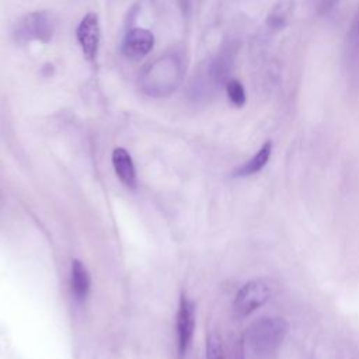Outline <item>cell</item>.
I'll use <instances>...</instances> for the list:
<instances>
[{
    "instance_id": "cell-2",
    "label": "cell",
    "mask_w": 359,
    "mask_h": 359,
    "mask_svg": "<svg viewBox=\"0 0 359 359\" xmlns=\"http://www.w3.org/2000/svg\"><path fill=\"white\" fill-rule=\"evenodd\" d=\"M55 32V20L48 11H34L24 15L15 25L13 32L14 38L20 43L31 41L49 42Z\"/></svg>"
},
{
    "instance_id": "cell-8",
    "label": "cell",
    "mask_w": 359,
    "mask_h": 359,
    "mask_svg": "<svg viewBox=\"0 0 359 359\" xmlns=\"http://www.w3.org/2000/svg\"><path fill=\"white\" fill-rule=\"evenodd\" d=\"M271 154H272V143L265 142L250 160H247L238 168L234 170L233 177H250L259 172L268 164Z\"/></svg>"
},
{
    "instance_id": "cell-1",
    "label": "cell",
    "mask_w": 359,
    "mask_h": 359,
    "mask_svg": "<svg viewBox=\"0 0 359 359\" xmlns=\"http://www.w3.org/2000/svg\"><path fill=\"white\" fill-rule=\"evenodd\" d=\"M287 323L280 317H261L247 330V344L258 359H275L287 334Z\"/></svg>"
},
{
    "instance_id": "cell-7",
    "label": "cell",
    "mask_w": 359,
    "mask_h": 359,
    "mask_svg": "<svg viewBox=\"0 0 359 359\" xmlns=\"http://www.w3.org/2000/svg\"><path fill=\"white\" fill-rule=\"evenodd\" d=\"M112 165L123 185H126L128 188L136 187V170L130 154L123 147H116L112 151Z\"/></svg>"
},
{
    "instance_id": "cell-3",
    "label": "cell",
    "mask_w": 359,
    "mask_h": 359,
    "mask_svg": "<svg viewBox=\"0 0 359 359\" xmlns=\"http://www.w3.org/2000/svg\"><path fill=\"white\" fill-rule=\"evenodd\" d=\"M271 297V287L262 279H252L241 286L234 299V311L237 316L244 317L259 309Z\"/></svg>"
},
{
    "instance_id": "cell-11",
    "label": "cell",
    "mask_w": 359,
    "mask_h": 359,
    "mask_svg": "<svg viewBox=\"0 0 359 359\" xmlns=\"http://www.w3.org/2000/svg\"><path fill=\"white\" fill-rule=\"evenodd\" d=\"M348 60L351 69L358 72L359 69V7L353 17L352 27L348 34Z\"/></svg>"
},
{
    "instance_id": "cell-9",
    "label": "cell",
    "mask_w": 359,
    "mask_h": 359,
    "mask_svg": "<svg viewBox=\"0 0 359 359\" xmlns=\"http://www.w3.org/2000/svg\"><path fill=\"white\" fill-rule=\"evenodd\" d=\"M90 285H91V279L86 265L81 261L74 259L72 262V290L74 297L80 302L84 300L88 294Z\"/></svg>"
},
{
    "instance_id": "cell-4",
    "label": "cell",
    "mask_w": 359,
    "mask_h": 359,
    "mask_svg": "<svg viewBox=\"0 0 359 359\" xmlns=\"http://www.w3.org/2000/svg\"><path fill=\"white\" fill-rule=\"evenodd\" d=\"M195 306L189 299H187V296L182 294L177 313V345L180 356H184L191 345L195 330Z\"/></svg>"
},
{
    "instance_id": "cell-5",
    "label": "cell",
    "mask_w": 359,
    "mask_h": 359,
    "mask_svg": "<svg viewBox=\"0 0 359 359\" xmlns=\"http://www.w3.org/2000/svg\"><path fill=\"white\" fill-rule=\"evenodd\" d=\"M77 41L83 55L91 60L95 57L100 43V22L95 13H87L77 27Z\"/></svg>"
},
{
    "instance_id": "cell-6",
    "label": "cell",
    "mask_w": 359,
    "mask_h": 359,
    "mask_svg": "<svg viewBox=\"0 0 359 359\" xmlns=\"http://www.w3.org/2000/svg\"><path fill=\"white\" fill-rule=\"evenodd\" d=\"M153 45L154 38L150 31L144 28H133L125 35L122 53L132 60H139L153 49Z\"/></svg>"
},
{
    "instance_id": "cell-13",
    "label": "cell",
    "mask_w": 359,
    "mask_h": 359,
    "mask_svg": "<svg viewBox=\"0 0 359 359\" xmlns=\"http://www.w3.org/2000/svg\"><path fill=\"white\" fill-rule=\"evenodd\" d=\"M206 359H224L220 337L216 332H210L206 341Z\"/></svg>"
},
{
    "instance_id": "cell-10",
    "label": "cell",
    "mask_w": 359,
    "mask_h": 359,
    "mask_svg": "<svg viewBox=\"0 0 359 359\" xmlns=\"http://www.w3.org/2000/svg\"><path fill=\"white\" fill-rule=\"evenodd\" d=\"M292 10H293V0H278V3L272 7V10L268 14V18H266L268 28L272 31L282 29L286 25Z\"/></svg>"
},
{
    "instance_id": "cell-12",
    "label": "cell",
    "mask_w": 359,
    "mask_h": 359,
    "mask_svg": "<svg viewBox=\"0 0 359 359\" xmlns=\"http://www.w3.org/2000/svg\"><path fill=\"white\" fill-rule=\"evenodd\" d=\"M226 93L230 102L236 107H243L245 104V91L238 80H229L226 84Z\"/></svg>"
}]
</instances>
